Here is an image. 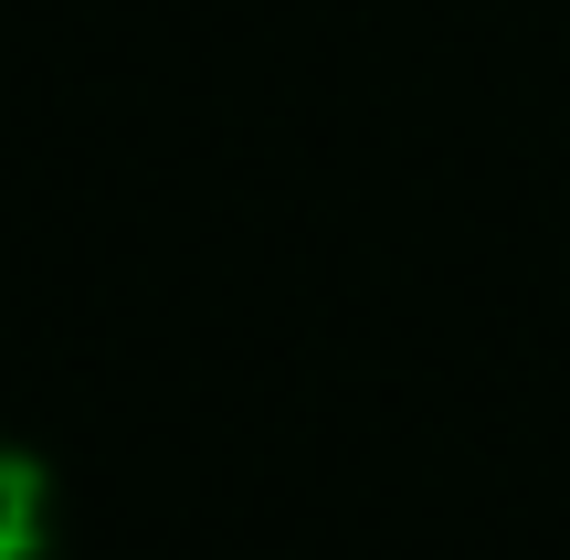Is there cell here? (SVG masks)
I'll return each mask as SVG.
<instances>
[{"instance_id": "cell-1", "label": "cell", "mask_w": 570, "mask_h": 560, "mask_svg": "<svg viewBox=\"0 0 570 560\" xmlns=\"http://www.w3.org/2000/svg\"><path fill=\"white\" fill-rule=\"evenodd\" d=\"M0 560H63V487L11 434H0Z\"/></svg>"}]
</instances>
